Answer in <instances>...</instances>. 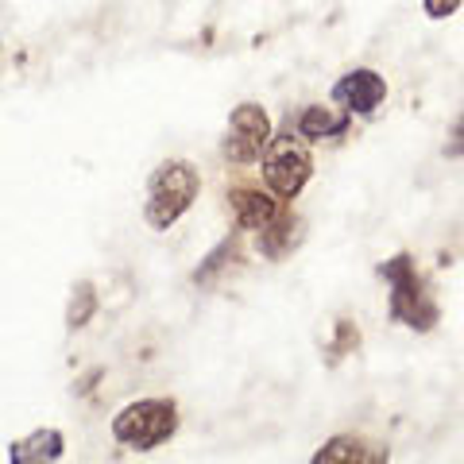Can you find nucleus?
Returning <instances> with one entry per match:
<instances>
[{
	"label": "nucleus",
	"instance_id": "1",
	"mask_svg": "<svg viewBox=\"0 0 464 464\" xmlns=\"http://www.w3.org/2000/svg\"><path fill=\"white\" fill-rule=\"evenodd\" d=\"M380 275L387 279V290H391L387 317L395 325H406L414 333H430L441 322V306H438V298L430 295V286H426L422 271H418L411 252H395L391 259H383Z\"/></svg>",
	"mask_w": 464,
	"mask_h": 464
},
{
	"label": "nucleus",
	"instance_id": "2",
	"mask_svg": "<svg viewBox=\"0 0 464 464\" xmlns=\"http://www.w3.org/2000/svg\"><path fill=\"white\" fill-rule=\"evenodd\" d=\"M201 194V174L190 159H163L148 174V194H143V221L155 232H167L194 209Z\"/></svg>",
	"mask_w": 464,
	"mask_h": 464
},
{
	"label": "nucleus",
	"instance_id": "3",
	"mask_svg": "<svg viewBox=\"0 0 464 464\" xmlns=\"http://www.w3.org/2000/svg\"><path fill=\"white\" fill-rule=\"evenodd\" d=\"M174 433H179V402L163 395L128 402L112 418V438L128 449H140V453H151V449L167 445Z\"/></svg>",
	"mask_w": 464,
	"mask_h": 464
},
{
	"label": "nucleus",
	"instance_id": "4",
	"mask_svg": "<svg viewBox=\"0 0 464 464\" xmlns=\"http://www.w3.org/2000/svg\"><path fill=\"white\" fill-rule=\"evenodd\" d=\"M259 174H264L267 190L279 194L283 201H295L314 179V155L302 136H271L267 151L259 155Z\"/></svg>",
	"mask_w": 464,
	"mask_h": 464
},
{
	"label": "nucleus",
	"instance_id": "5",
	"mask_svg": "<svg viewBox=\"0 0 464 464\" xmlns=\"http://www.w3.org/2000/svg\"><path fill=\"white\" fill-rule=\"evenodd\" d=\"M271 136H275V128H271L267 109L259 105V101H240V105L228 112L221 155L228 159V163H237V167H248L267 151Z\"/></svg>",
	"mask_w": 464,
	"mask_h": 464
},
{
	"label": "nucleus",
	"instance_id": "6",
	"mask_svg": "<svg viewBox=\"0 0 464 464\" xmlns=\"http://www.w3.org/2000/svg\"><path fill=\"white\" fill-rule=\"evenodd\" d=\"M333 101L344 105V112H353V116H372L387 101V78L368 66L348 70V74L333 85Z\"/></svg>",
	"mask_w": 464,
	"mask_h": 464
},
{
	"label": "nucleus",
	"instance_id": "7",
	"mask_svg": "<svg viewBox=\"0 0 464 464\" xmlns=\"http://www.w3.org/2000/svg\"><path fill=\"white\" fill-rule=\"evenodd\" d=\"M228 209H232V221L240 228H264L271 225L275 217L286 209V201L279 194L264 190V186H232L228 190Z\"/></svg>",
	"mask_w": 464,
	"mask_h": 464
},
{
	"label": "nucleus",
	"instance_id": "8",
	"mask_svg": "<svg viewBox=\"0 0 464 464\" xmlns=\"http://www.w3.org/2000/svg\"><path fill=\"white\" fill-rule=\"evenodd\" d=\"M391 453L383 445H375L356 433H337L314 453V464H387Z\"/></svg>",
	"mask_w": 464,
	"mask_h": 464
},
{
	"label": "nucleus",
	"instance_id": "9",
	"mask_svg": "<svg viewBox=\"0 0 464 464\" xmlns=\"http://www.w3.org/2000/svg\"><path fill=\"white\" fill-rule=\"evenodd\" d=\"M302 228H306V225H302V217L283 209L271 225L256 228V252L264 259H286L302 244Z\"/></svg>",
	"mask_w": 464,
	"mask_h": 464
},
{
	"label": "nucleus",
	"instance_id": "10",
	"mask_svg": "<svg viewBox=\"0 0 464 464\" xmlns=\"http://www.w3.org/2000/svg\"><path fill=\"white\" fill-rule=\"evenodd\" d=\"M348 128H353V112H337V109H325V105H310L306 112L298 116V136L302 140H341Z\"/></svg>",
	"mask_w": 464,
	"mask_h": 464
},
{
	"label": "nucleus",
	"instance_id": "11",
	"mask_svg": "<svg viewBox=\"0 0 464 464\" xmlns=\"http://www.w3.org/2000/svg\"><path fill=\"white\" fill-rule=\"evenodd\" d=\"M66 453V438L58 430H35L27 433L24 441H16L8 449V460L12 464H47V460H58Z\"/></svg>",
	"mask_w": 464,
	"mask_h": 464
},
{
	"label": "nucleus",
	"instance_id": "12",
	"mask_svg": "<svg viewBox=\"0 0 464 464\" xmlns=\"http://www.w3.org/2000/svg\"><path fill=\"white\" fill-rule=\"evenodd\" d=\"M93 314H97V290H93V283H78L74 295H70V306H66V329L70 333L85 329L93 322Z\"/></svg>",
	"mask_w": 464,
	"mask_h": 464
},
{
	"label": "nucleus",
	"instance_id": "13",
	"mask_svg": "<svg viewBox=\"0 0 464 464\" xmlns=\"http://www.w3.org/2000/svg\"><path fill=\"white\" fill-rule=\"evenodd\" d=\"M237 252H240V240H237V232H232L228 240H221L206 259H201V267L194 271V283H198V286H209L217 275L228 267V259H237Z\"/></svg>",
	"mask_w": 464,
	"mask_h": 464
},
{
	"label": "nucleus",
	"instance_id": "14",
	"mask_svg": "<svg viewBox=\"0 0 464 464\" xmlns=\"http://www.w3.org/2000/svg\"><path fill=\"white\" fill-rule=\"evenodd\" d=\"M356 348H360V329L348 322V317H341L337 337H333V344H329V360H341L344 353H356Z\"/></svg>",
	"mask_w": 464,
	"mask_h": 464
},
{
	"label": "nucleus",
	"instance_id": "15",
	"mask_svg": "<svg viewBox=\"0 0 464 464\" xmlns=\"http://www.w3.org/2000/svg\"><path fill=\"white\" fill-rule=\"evenodd\" d=\"M464 0H422V12H426V20H449V16H457Z\"/></svg>",
	"mask_w": 464,
	"mask_h": 464
},
{
	"label": "nucleus",
	"instance_id": "16",
	"mask_svg": "<svg viewBox=\"0 0 464 464\" xmlns=\"http://www.w3.org/2000/svg\"><path fill=\"white\" fill-rule=\"evenodd\" d=\"M445 159H464V109L460 116L449 128V140H445Z\"/></svg>",
	"mask_w": 464,
	"mask_h": 464
}]
</instances>
